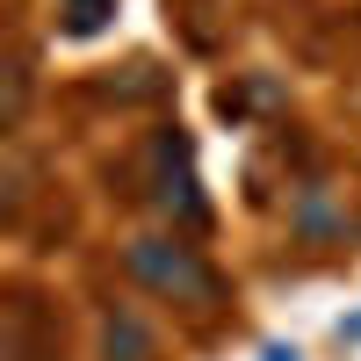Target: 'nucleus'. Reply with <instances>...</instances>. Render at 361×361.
<instances>
[{
    "label": "nucleus",
    "instance_id": "obj_1",
    "mask_svg": "<svg viewBox=\"0 0 361 361\" xmlns=\"http://www.w3.org/2000/svg\"><path fill=\"white\" fill-rule=\"evenodd\" d=\"M123 267L145 289L173 296V304H209V296H217V275L195 260V246H173V238H137V246L123 253Z\"/></svg>",
    "mask_w": 361,
    "mask_h": 361
},
{
    "label": "nucleus",
    "instance_id": "obj_2",
    "mask_svg": "<svg viewBox=\"0 0 361 361\" xmlns=\"http://www.w3.org/2000/svg\"><path fill=\"white\" fill-rule=\"evenodd\" d=\"M152 202L159 209H180V217H202V195H195V166H188V137L180 130H159L152 137Z\"/></svg>",
    "mask_w": 361,
    "mask_h": 361
},
{
    "label": "nucleus",
    "instance_id": "obj_3",
    "mask_svg": "<svg viewBox=\"0 0 361 361\" xmlns=\"http://www.w3.org/2000/svg\"><path fill=\"white\" fill-rule=\"evenodd\" d=\"M109 361H152V333L130 311H109Z\"/></svg>",
    "mask_w": 361,
    "mask_h": 361
},
{
    "label": "nucleus",
    "instance_id": "obj_4",
    "mask_svg": "<svg viewBox=\"0 0 361 361\" xmlns=\"http://www.w3.org/2000/svg\"><path fill=\"white\" fill-rule=\"evenodd\" d=\"M116 15V0H58V29L66 37H102Z\"/></svg>",
    "mask_w": 361,
    "mask_h": 361
},
{
    "label": "nucleus",
    "instance_id": "obj_5",
    "mask_svg": "<svg viewBox=\"0 0 361 361\" xmlns=\"http://www.w3.org/2000/svg\"><path fill=\"white\" fill-rule=\"evenodd\" d=\"M340 340H361V318H354V325H340Z\"/></svg>",
    "mask_w": 361,
    "mask_h": 361
},
{
    "label": "nucleus",
    "instance_id": "obj_6",
    "mask_svg": "<svg viewBox=\"0 0 361 361\" xmlns=\"http://www.w3.org/2000/svg\"><path fill=\"white\" fill-rule=\"evenodd\" d=\"M267 361H296V354H289V347H267Z\"/></svg>",
    "mask_w": 361,
    "mask_h": 361
}]
</instances>
